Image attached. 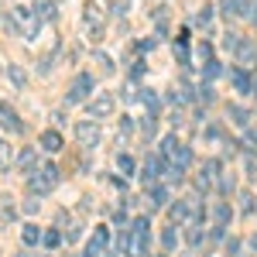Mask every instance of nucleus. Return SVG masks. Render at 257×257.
<instances>
[{"label": "nucleus", "instance_id": "1", "mask_svg": "<svg viewBox=\"0 0 257 257\" xmlns=\"http://www.w3.org/2000/svg\"><path fill=\"white\" fill-rule=\"evenodd\" d=\"M7 28H10V31H17L21 38H28V41H31V38L38 35L41 21H38V14H35V7H24V3H17V7H10Z\"/></svg>", "mask_w": 257, "mask_h": 257}, {"label": "nucleus", "instance_id": "2", "mask_svg": "<svg viewBox=\"0 0 257 257\" xmlns=\"http://www.w3.org/2000/svg\"><path fill=\"white\" fill-rule=\"evenodd\" d=\"M59 182H62L59 168H55V165H41V168H35V172L28 175V192L31 195H48L52 189H59Z\"/></svg>", "mask_w": 257, "mask_h": 257}, {"label": "nucleus", "instance_id": "3", "mask_svg": "<svg viewBox=\"0 0 257 257\" xmlns=\"http://www.w3.org/2000/svg\"><path fill=\"white\" fill-rule=\"evenodd\" d=\"M168 165H179V168H185L189 161H192V151L185 147V144H179V137L175 134H168L165 141H161V151H158Z\"/></svg>", "mask_w": 257, "mask_h": 257}, {"label": "nucleus", "instance_id": "4", "mask_svg": "<svg viewBox=\"0 0 257 257\" xmlns=\"http://www.w3.org/2000/svg\"><path fill=\"white\" fill-rule=\"evenodd\" d=\"M86 100H93V75L79 72L69 86V103H86Z\"/></svg>", "mask_w": 257, "mask_h": 257}, {"label": "nucleus", "instance_id": "5", "mask_svg": "<svg viewBox=\"0 0 257 257\" xmlns=\"http://www.w3.org/2000/svg\"><path fill=\"white\" fill-rule=\"evenodd\" d=\"M113 110H117L113 93H96V96L89 100V117H93V120H103V117H110Z\"/></svg>", "mask_w": 257, "mask_h": 257}, {"label": "nucleus", "instance_id": "6", "mask_svg": "<svg viewBox=\"0 0 257 257\" xmlns=\"http://www.w3.org/2000/svg\"><path fill=\"white\" fill-rule=\"evenodd\" d=\"M75 137H79L82 147H93V144L100 141V124H96L93 117H89V120H79V124H75Z\"/></svg>", "mask_w": 257, "mask_h": 257}, {"label": "nucleus", "instance_id": "7", "mask_svg": "<svg viewBox=\"0 0 257 257\" xmlns=\"http://www.w3.org/2000/svg\"><path fill=\"white\" fill-rule=\"evenodd\" d=\"M216 179H220V161H216V158H209V161H202V175L195 179V189H199V192H206Z\"/></svg>", "mask_w": 257, "mask_h": 257}, {"label": "nucleus", "instance_id": "8", "mask_svg": "<svg viewBox=\"0 0 257 257\" xmlns=\"http://www.w3.org/2000/svg\"><path fill=\"white\" fill-rule=\"evenodd\" d=\"M0 130H10V134H21V130H24V120H21L7 103H0Z\"/></svg>", "mask_w": 257, "mask_h": 257}, {"label": "nucleus", "instance_id": "9", "mask_svg": "<svg viewBox=\"0 0 257 257\" xmlns=\"http://www.w3.org/2000/svg\"><path fill=\"white\" fill-rule=\"evenodd\" d=\"M254 3L251 0H223V14L226 17H251Z\"/></svg>", "mask_w": 257, "mask_h": 257}, {"label": "nucleus", "instance_id": "10", "mask_svg": "<svg viewBox=\"0 0 257 257\" xmlns=\"http://www.w3.org/2000/svg\"><path fill=\"white\" fill-rule=\"evenodd\" d=\"M168 206V189L165 185H147V209H165Z\"/></svg>", "mask_w": 257, "mask_h": 257}, {"label": "nucleus", "instance_id": "11", "mask_svg": "<svg viewBox=\"0 0 257 257\" xmlns=\"http://www.w3.org/2000/svg\"><path fill=\"white\" fill-rule=\"evenodd\" d=\"M82 21H86V28H93V31H96V28H103V7L89 0V3L82 7Z\"/></svg>", "mask_w": 257, "mask_h": 257}, {"label": "nucleus", "instance_id": "12", "mask_svg": "<svg viewBox=\"0 0 257 257\" xmlns=\"http://www.w3.org/2000/svg\"><path fill=\"white\" fill-rule=\"evenodd\" d=\"M38 144H41L48 154H55V151H62V147H65V141H62V134H59V130H45V134L38 137Z\"/></svg>", "mask_w": 257, "mask_h": 257}, {"label": "nucleus", "instance_id": "13", "mask_svg": "<svg viewBox=\"0 0 257 257\" xmlns=\"http://www.w3.org/2000/svg\"><path fill=\"white\" fill-rule=\"evenodd\" d=\"M189 216H192V206H189V199H182V202H175V206L168 209V220H172V226H175V223H185Z\"/></svg>", "mask_w": 257, "mask_h": 257}, {"label": "nucleus", "instance_id": "14", "mask_svg": "<svg viewBox=\"0 0 257 257\" xmlns=\"http://www.w3.org/2000/svg\"><path fill=\"white\" fill-rule=\"evenodd\" d=\"M35 14H38V21H55L59 17V3L55 0H41V3H35Z\"/></svg>", "mask_w": 257, "mask_h": 257}, {"label": "nucleus", "instance_id": "15", "mask_svg": "<svg viewBox=\"0 0 257 257\" xmlns=\"http://www.w3.org/2000/svg\"><path fill=\"white\" fill-rule=\"evenodd\" d=\"M230 82H233L237 93H251V89H254V82H251V75H247L244 69H233V72H230Z\"/></svg>", "mask_w": 257, "mask_h": 257}, {"label": "nucleus", "instance_id": "16", "mask_svg": "<svg viewBox=\"0 0 257 257\" xmlns=\"http://www.w3.org/2000/svg\"><path fill=\"white\" fill-rule=\"evenodd\" d=\"M233 55H237V62H240V65H254V59H257L254 41H247V38H244V41H240V48H237Z\"/></svg>", "mask_w": 257, "mask_h": 257}, {"label": "nucleus", "instance_id": "17", "mask_svg": "<svg viewBox=\"0 0 257 257\" xmlns=\"http://www.w3.org/2000/svg\"><path fill=\"white\" fill-rule=\"evenodd\" d=\"M41 237H45V230H38L35 223H28V226L21 230V240H24V247H35V244H41Z\"/></svg>", "mask_w": 257, "mask_h": 257}, {"label": "nucleus", "instance_id": "18", "mask_svg": "<svg viewBox=\"0 0 257 257\" xmlns=\"http://www.w3.org/2000/svg\"><path fill=\"white\" fill-rule=\"evenodd\" d=\"M7 79H10L17 89H24V86H28V75H24V69H21V65H14V62L7 65Z\"/></svg>", "mask_w": 257, "mask_h": 257}, {"label": "nucleus", "instance_id": "19", "mask_svg": "<svg viewBox=\"0 0 257 257\" xmlns=\"http://www.w3.org/2000/svg\"><path fill=\"white\" fill-rule=\"evenodd\" d=\"M226 113H230V120H233L237 127H251V113H247L244 107H230Z\"/></svg>", "mask_w": 257, "mask_h": 257}, {"label": "nucleus", "instance_id": "20", "mask_svg": "<svg viewBox=\"0 0 257 257\" xmlns=\"http://www.w3.org/2000/svg\"><path fill=\"white\" fill-rule=\"evenodd\" d=\"M213 216H216V226H223V230H226V223H230V216H233V209H230L226 202H220V206L213 209Z\"/></svg>", "mask_w": 257, "mask_h": 257}, {"label": "nucleus", "instance_id": "21", "mask_svg": "<svg viewBox=\"0 0 257 257\" xmlns=\"http://www.w3.org/2000/svg\"><path fill=\"white\" fill-rule=\"evenodd\" d=\"M35 158H38V154H35V147H24L14 161H17V168H35Z\"/></svg>", "mask_w": 257, "mask_h": 257}, {"label": "nucleus", "instance_id": "22", "mask_svg": "<svg viewBox=\"0 0 257 257\" xmlns=\"http://www.w3.org/2000/svg\"><path fill=\"white\" fill-rule=\"evenodd\" d=\"M182 179H185V168H179V165H168V168H165V182H168V185H179Z\"/></svg>", "mask_w": 257, "mask_h": 257}, {"label": "nucleus", "instance_id": "23", "mask_svg": "<svg viewBox=\"0 0 257 257\" xmlns=\"http://www.w3.org/2000/svg\"><path fill=\"white\" fill-rule=\"evenodd\" d=\"M161 247H165V251H175V247H179V230H175V226H168V230L161 233Z\"/></svg>", "mask_w": 257, "mask_h": 257}, {"label": "nucleus", "instance_id": "24", "mask_svg": "<svg viewBox=\"0 0 257 257\" xmlns=\"http://www.w3.org/2000/svg\"><path fill=\"white\" fill-rule=\"evenodd\" d=\"M10 165H14V151H10L7 141H0V172H7Z\"/></svg>", "mask_w": 257, "mask_h": 257}, {"label": "nucleus", "instance_id": "25", "mask_svg": "<svg viewBox=\"0 0 257 257\" xmlns=\"http://www.w3.org/2000/svg\"><path fill=\"white\" fill-rule=\"evenodd\" d=\"M93 62L100 65V72H103V75H113V59H110V55L96 52V55H93Z\"/></svg>", "mask_w": 257, "mask_h": 257}, {"label": "nucleus", "instance_id": "26", "mask_svg": "<svg viewBox=\"0 0 257 257\" xmlns=\"http://www.w3.org/2000/svg\"><path fill=\"white\" fill-rule=\"evenodd\" d=\"M117 168H120V175H134V158L130 154H117Z\"/></svg>", "mask_w": 257, "mask_h": 257}, {"label": "nucleus", "instance_id": "27", "mask_svg": "<svg viewBox=\"0 0 257 257\" xmlns=\"http://www.w3.org/2000/svg\"><path fill=\"white\" fill-rule=\"evenodd\" d=\"M93 244L107 247V244H110V230H107V226H96V230H93Z\"/></svg>", "mask_w": 257, "mask_h": 257}, {"label": "nucleus", "instance_id": "28", "mask_svg": "<svg viewBox=\"0 0 257 257\" xmlns=\"http://www.w3.org/2000/svg\"><path fill=\"white\" fill-rule=\"evenodd\" d=\"M41 244H45V247H59V244H62V233H59V230H45Z\"/></svg>", "mask_w": 257, "mask_h": 257}, {"label": "nucleus", "instance_id": "29", "mask_svg": "<svg viewBox=\"0 0 257 257\" xmlns=\"http://www.w3.org/2000/svg\"><path fill=\"white\" fill-rule=\"evenodd\" d=\"M154 127H158V120H154V117H147V120L141 124V134H144V141H154Z\"/></svg>", "mask_w": 257, "mask_h": 257}, {"label": "nucleus", "instance_id": "30", "mask_svg": "<svg viewBox=\"0 0 257 257\" xmlns=\"http://www.w3.org/2000/svg\"><path fill=\"white\" fill-rule=\"evenodd\" d=\"M141 103H144V107H147V110H151V113H154V110H158V96H154V93H151V89H144V93H141Z\"/></svg>", "mask_w": 257, "mask_h": 257}, {"label": "nucleus", "instance_id": "31", "mask_svg": "<svg viewBox=\"0 0 257 257\" xmlns=\"http://www.w3.org/2000/svg\"><path fill=\"white\" fill-rule=\"evenodd\" d=\"M244 168H247V175H254V172H257V154H254V151L244 154Z\"/></svg>", "mask_w": 257, "mask_h": 257}, {"label": "nucleus", "instance_id": "32", "mask_svg": "<svg viewBox=\"0 0 257 257\" xmlns=\"http://www.w3.org/2000/svg\"><path fill=\"white\" fill-rule=\"evenodd\" d=\"M209 21H213V7H202V10L195 14V24H202V28H206Z\"/></svg>", "mask_w": 257, "mask_h": 257}, {"label": "nucleus", "instance_id": "33", "mask_svg": "<svg viewBox=\"0 0 257 257\" xmlns=\"http://www.w3.org/2000/svg\"><path fill=\"white\" fill-rule=\"evenodd\" d=\"M202 240H206V233H202V226H192V230H189V244H202Z\"/></svg>", "mask_w": 257, "mask_h": 257}, {"label": "nucleus", "instance_id": "34", "mask_svg": "<svg viewBox=\"0 0 257 257\" xmlns=\"http://www.w3.org/2000/svg\"><path fill=\"white\" fill-rule=\"evenodd\" d=\"M240 41H244V38H240V35H233V31H230V35H226V41H223V45H226V48H230V52H237V48H240Z\"/></svg>", "mask_w": 257, "mask_h": 257}, {"label": "nucleus", "instance_id": "35", "mask_svg": "<svg viewBox=\"0 0 257 257\" xmlns=\"http://www.w3.org/2000/svg\"><path fill=\"white\" fill-rule=\"evenodd\" d=\"M113 223H117V226H120V230H127V226H130L127 213H124V209H117V213H113Z\"/></svg>", "mask_w": 257, "mask_h": 257}, {"label": "nucleus", "instance_id": "36", "mask_svg": "<svg viewBox=\"0 0 257 257\" xmlns=\"http://www.w3.org/2000/svg\"><path fill=\"white\" fill-rule=\"evenodd\" d=\"M82 257H103V247L89 240V244H86V254H82Z\"/></svg>", "mask_w": 257, "mask_h": 257}, {"label": "nucleus", "instance_id": "37", "mask_svg": "<svg viewBox=\"0 0 257 257\" xmlns=\"http://www.w3.org/2000/svg\"><path fill=\"white\" fill-rule=\"evenodd\" d=\"M216 75H220V62L209 59V62H206V79H216Z\"/></svg>", "mask_w": 257, "mask_h": 257}, {"label": "nucleus", "instance_id": "38", "mask_svg": "<svg viewBox=\"0 0 257 257\" xmlns=\"http://www.w3.org/2000/svg\"><path fill=\"white\" fill-rule=\"evenodd\" d=\"M199 100H202V103H213V89L202 86V89H199Z\"/></svg>", "mask_w": 257, "mask_h": 257}, {"label": "nucleus", "instance_id": "39", "mask_svg": "<svg viewBox=\"0 0 257 257\" xmlns=\"http://www.w3.org/2000/svg\"><path fill=\"white\" fill-rule=\"evenodd\" d=\"M134 124H130V117H120V134H130Z\"/></svg>", "mask_w": 257, "mask_h": 257}, {"label": "nucleus", "instance_id": "40", "mask_svg": "<svg viewBox=\"0 0 257 257\" xmlns=\"http://www.w3.org/2000/svg\"><path fill=\"white\" fill-rule=\"evenodd\" d=\"M247 144L257 147V127H247Z\"/></svg>", "mask_w": 257, "mask_h": 257}, {"label": "nucleus", "instance_id": "41", "mask_svg": "<svg viewBox=\"0 0 257 257\" xmlns=\"http://www.w3.org/2000/svg\"><path fill=\"white\" fill-rule=\"evenodd\" d=\"M141 72H144V62H141V59H137V62L130 65V75H134V79H137V75H141Z\"/></svg>", "mask_w": 257, "mask_h": 257}, {"label": "nucleus", "instance_id": "42", "mask_svg": "<svg viewBox=\"0 0 257 257\" xmlns=\"http://www.w3.org/2000/svg\"><path fill=\"white\" fill-rule=\"evenodd\" d=\"M251 93H254V96H257V79H254V89H251Z\"/></svg>", "mask_w": 257, "mask_h": 257}, {"label": "nucleus", "instance_id": "43", "mask_svg": "<svg viewBox=\"0 0 257 257\" xmlns=\"http://www.w3.org/2000/svg\"><path fill=\"white\" fill-rule=\"evenodd\" d=\"M158 257H168V254H158Z\"/></svg>", "mask_w": 257, "mask_h": 257}]
</instances>
